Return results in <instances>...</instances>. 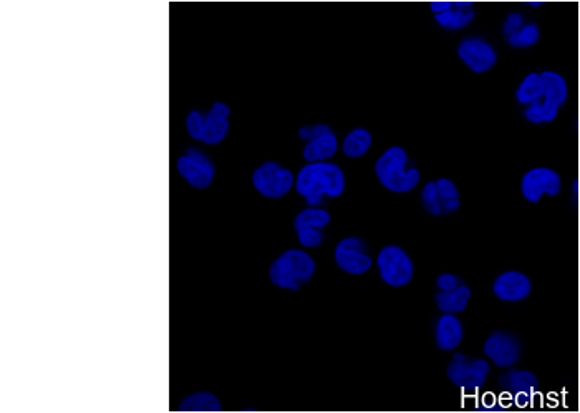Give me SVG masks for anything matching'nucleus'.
I'll return each mask as SVG.
<instances>
[{"instance_id":"nucleus-1","label":"nucleus","mask_w":580,"mask_h":413,"mask_svg":"<svg viewBox=\"0 0 580 413\" xmlns=\"http://www.w3.org/2000/svg\"><path fill=\"white\" fill-rule=\"evenodd\" d=\"M295 191L309 206H319L324 196L340 198L347 188L345 173L330 161L307 163L295 176Z\"/></svg>"},{"instance_id":"nucleus-2","label":"nucleus","mask_w":580,"mask_h":413,"mask_svg":"<svg viewBox=\"0 0 580 413\" xmlns=\"http://www.w3.org/2000/svg\"><path fill=\"white\" fill-rule=\"evenodd\" d=\"M410 156L402 146H390L378 156L375 163V175L385 190L403 195L415 190L420 185L421 173L416 166L406 168Z\"/></svg>"},{"instance_id":"nucleus-3","label":"nucleus","mask_w":580,"mask_h":413,"mask_svg":"<svg viewBox=\"0 0 580 413\" xmlns=\"http://www.w3.org/2000/svg\"><path fill=\"white\" fill-rule=\"evenodd\" d=\"M231 108L228 103L214 102L206 115L199 110H191L184 120V127L189 138L204 145H219L229 133Z\"/></svg>"},{"instance_id":"nucleus-4","label":"nucleus","mask_w":580,"mask_h":413,"mask_svg":"<svg viewBox=\"0 0 580 413\" xmlns=\"http://www.w3.org/2000/svg\"><path fill=\"white\" fill-rule=\"evenodd\" d=\"M315 261L302 249H289L272 263L269 277L272 284L284 291H299L300 287L312 281Z\"/></svg>"},{"instance_id":"nucleus-5","label":"nucleus","mask_w":580,"mask_h":413,"mask_svg":"<svg viewBox=\"0 0 580 413\" xmlns=\"http://www.w3.org/2000/svg\"><path fill=\"white\" fill-rule=\"evenodd\" d=\"M491 365L488 360L468 359L466 355L456 352L446 367V375L464 394H476L483 389L488 380Z\"/></svg>"},{"instance_id":"nucleus-6","label":"nucleus","mask_w":580,"mask_h":413,"mask_svg":"<svg viewBox=\"0 0 580 413\" xmlns=\"http://www.w3.org/2000/svg\"><path fill=\"white\" fill-rule=\"evenodd\" d=\"M252 186L267 200H281L295 186V176L277 161H264L252 173Z\"/></svg>"},{"instance_id":"nucleus-7","label":"nucleus","mask_w":580,"mask_h":413,"mask_svg":"<svg viewBox=\"0 0 580 413\" xmlns=\"http://www.w3.org/2000/svg\"><path fill=\"white\" fill-rule=\"evenodd\" d=\"M299 138L305 141V146L302 148V158L307 163L329 161L339 151V138L335 135L334 130L325 123L300 128Z\"/></svg>"},{"instance_id":"nucleus-8","label":"nucleus","mask_w":580,"mask_h":413,"mask_svg":"<svg viewBox=\"0 0 580 413\" xmlns=\"http://www.w3.org/2000/svg\"><path fill=\"white\" fill-rule=\"evenodd\" d=\"M421 203L431 216L453 214L461 208L460 190L450 178H438L426 183L421 191Z\"/></svg>"},{"instance_id":"nucleus-9","label":"nucleus","mask_w":580,"mask_h":413,"mask_svg":"<svg viewBox=\"0 0 580 413\" xmlns=\"http://www.w3.org/2000/svg\"><path fill=\"white\" fill-rule=\"evenodd\" d=\"M378 271L382 281L390 287H403L410 284L415 276V266L410 256L400 246L390 244L380 251L377 258Z\"/></svg>"},{"instance_id":"nucleus-10","label":"nucleus","mask_w":580,"mask_h":413,"mask_svg":"<svg viewBox=\"0 0 580 413\" xmlns=\"http://www.w3.org/2000/svg\"><path fill=\"white\" fill-rule=\"evenodd\" d=\"M176 170L179 176L196 190H206L213 185L216 168L213 161L204 151L196 148H188L184 155L179 156L176 161Z\"/></svg>"},{"instance_id":"nucleus-11","label":"nucleus","mask_w":580,"mask_h":413,"mask_svg":"<svg viewBox=\"0 0 580 413\" xmlns=\"http://www.w3.org/2000/svg\"><path fill=\"white\" fill-rule=\"evenodd\" d=\"M521 193L531 205L539 203L544 196L557 198L562 193L561 175L547 166L531 168L522 176Z\"/></svg>"},{"instance_id":"nucleus-12","label":"nucleus","mask_w":580,"mask_h":413,"mask_svg":"<svg viewBox=\"0 0 580 413\" xmlns=\"http://www.w3.org/2000/svg\"><path fill=\"white\" fill-rule=\"evenodd\" d=\"M458 59L473 73H486L498 64V52L488 40L478 35H469L456 47Z\"/></svg>"},{"instance_id":"nucleus-13","label":"nucleus","mask_w":580,"mask_h":413,"mask_svg":"<svg viewBox=\"0 0 580 413\" xmlns=\"http://www.w3.org/2000/svg\"><path fill=\"white\" fill-rule=\"evenodd\" d=\"M329 211L319 206H309L302 209L294 219V231L299 243L307 249L319 248L324 243V229L329 226Z\"/></svg>"},{"instance_id":"nucleus-14","label":"nucleus","mask_w":580,"mask_h":413,"mask_svg":"<svg viewBox=\"0 0 580 413\" xmlns=\"http://www.w3.org/2000/svg\"><path fill=\"white\" fill-rule=\"evenodd\" d=\"M335 263L342 271L352 276H362L372 269L373 261L367 251V244L357 236H350L335 246Z\"/></svg>"},{"instance_id":"nucleus-15","label":"nucleus","mask_w":580,"mask_h":413,"mask_svg":"<svg viewBox=\"0 0 580 413\" xmlns=\"http://www.w3.org/2000/svg\"><path fill=\"white\" fill-rule=\"evenodd\" d=\"M484 355L499 369H511L518 364L522 354V344L518 336L508 331L489 334L484 341Z\"/></svg>"},{"instance_id":"nucleus-16","label":"nucleus","mask_w":580,"mask_h":413,"mask_svg":"<svg viewBox=\"0 0 580 413\" xmlns=\"http://www.w3.org/2000/svg\"><path fill=\"white\" fill-rule=\"evenodd\" d=\"M532 282L521 271H504L493 282V294L499 301L521 302L531 296Z\"/></svg>"},{"instance_id":"nucleus-17","label":"nucleus","mask_w":580,"mask_h":413,"mask_svg":"<svg viewBox=\"0 0 580 413\" xmlns=\"http://www.w3.org/2000/svg\"><path fill=\"white\" fill-rule=\"evenodd\" d=\"M498 384L519 405H526L539 387V379H537L536 374H532L529 370H518L511 367L506 374L499 377Z\"/></svg>"},{"instance_id":"nucleus-18","label":"nucleus","mask_w":580,"mask_h":413,"mask_svg":"<svg viewBox=\"0 0 580 413\" xmlns=\"http://www.w3.org/2000/svg\"><path fill=\"white\" fill-rule=\"evenodd\" d=\"M463 339V322L456 317V314H443L436 322L435 327V341L438 349L443 350V352H451L456 347H460Z\"/></svg>"},{"instance_id":"nucleus-19","label":"nucleus","mask_w":580,"mask_h":413,"mask_svg":"<svg viewBox=\"0 0 580 413\" xmlns=\"http://www.w3.org/2000/svg\"><path fill=\"white\" fill-rule=\"evenodd\" d=\"M469 299H471V289L464 284L456 287L455 291H438L435 296L436 306L443 314H461L466 311Z\"/></svg>"},{"instance_id":"nucleus-20","label":"nucleus","mask_w":580,"mask_h":413,"mask_svg":"<svg viewBox=\"0 0 580 413\" xmlns=\"http://www.w3.org/2000/svg\"><path fill=\"white\" fill-rule=\"evenodd\" d=\"M559 113H561V107L542 95L539 100L527 105L522 115L532 125H547V123L556 122Z\"/></svg>"},{"instance_id":"nucleus-21","label":"nucleus","mask_w":580,"mask_h":413,"mask_svg":"<svg viewBox=\"0 0 580 413\" xmlns=\"http://www.w3.org/2000/svg\"><path fill=\"white\" fill-rule=\"evenodd\" d=\"M373 145L372 133L368 132L367 128H353L352 132L345 135L342 141V151L347 158L358 160L362 156L367 155Z\"/></svg>"},{"instance_id":"nucleus-22","label":"nucleus","mask_w":580,"mask_h":413,"mask_svg":"<svg viewBox=\"0 0 580 413\" xmlns=\"http://www.w3.org/2000/svg\"><path fill=\"white\" fill-rule=\"evenodd\" d=\"M474 19H476V12H474L473 7L471 9L453 7L448 12L435 15L436 24L440 25L441 29L450 30V32L466 29L473 24Z\"/></svg>"},{"instance_id":"nucleus-23","label":"nucleus","mask_w":580,"mask_h":413,"mask_svg":"<svg viewBox=\"0 0 580 413\" xmlns=\"http://www.w3.org/2000/svg\"><path fill=\"white\" fill-rule=\"evenodd\" d=\"M541 77L542 83H544V97L562 107L569 98V85H567L566 78L554 70H544L541 72Z\"/></svg>"},{"instance_id":"nucleus-24","label":"nucleus","mask_w":580,"mask_h":413,"mask_svg":"<svg viewBox=\"0 0 580 413\" xmlns=\"http://www.w3.org/2000/svg\"><path fill=\"white\" fill-rule=\"evenodd\" d=\"M542 95H544V83H542L541 73H527L516 90V102L522 107H527L539 100Z\"/></svg>"},{"instance_id":"nucleus-25","label":"nucleus","mask_w":580,"mask_h":413,"mask_svg":"<svg viewBox=\"0 0 580 413\" xmlns=\"http://www.w3.org/2000/svg\"><path fill=\"white\" fill-rule=\"evenodd\" d=\"M178 410L181 412H221L223 405L216 395L209 394V392H198V394L189 395L186 399L181 400Z\"/></svg>"},{"instance_id":"nucleus-26","label":"nucleus","mask_w":580,"mask_h":413,"mask_svg":"<svg viewBox=\"0 0 580 413\" xmlns=\"http://www.w3.org/2000/svg\"><path fill=\"white\" fill-rule=\"evenodd\" d=\"M541 39V29L534 22L522 25L518 32L506 37L509 47L513 49H531Z\"/></svg>"},{"instance_id":"nucleus-27","label":"nucleus","mask_w":580,"mask_h":413,"mask_svg":"<svg viewBox=\"0 0 580 413\" xmlns=\"http://www.w3.org/2000/svg\"><path fill=\"white\" fill-rule=\"evenodd\" d=\"M524 24H526V20H524V15H522L521 12H511V14L504 19L503 29H501L503 30L504 37H509V35H513L514 32H518Z\"/></svg>"},{"instance_id":"nucleus-28","label":"nucleus","mask_w":580,"mask_h":413,"mask_svg":"<svg viewBox=\"0 0 580 413\" xmlns=\"http://www.w3.org/2000/svg\"><path fill=\"white\" fill-rule=\"evenodd\" d=\"M460 277L451 273H443L436 277V287L438 291H455L456 287H460Z\"/></svg>"},{"instance_id":"nucleus-29","label":"nucleus","mask_w":580,"mask_h":413,"mask_svg":"<svg viewBox=\"0 0 580 413\" xmlns=\"http://www.w3.org/2000/svg\"><path fill=\"white\" fill-rule=\"evenodd\" d=\"M455 7V0H431L430 10L433 14H443Z\"/></svg>"},{"instance_id":"nucleus-30","label":"nucleus","mask_w":580,"mask_h":413,"mask_svg":"<svg viewBox=\"0 0 580 413\" xmlns=\"http://www.w3.org/2000/svg\"><path fill=\"white\" fill-rule=\"evenodd\" d=\"M473 4V0H455V7H460V9H471Z\"/></svg>"}]
</instances>
